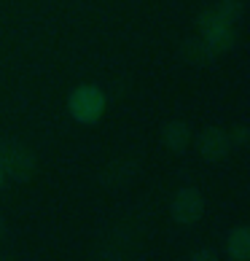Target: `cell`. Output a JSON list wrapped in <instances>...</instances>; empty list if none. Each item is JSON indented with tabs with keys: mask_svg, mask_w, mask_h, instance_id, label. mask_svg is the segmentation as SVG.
Returning <instances> with one entry per match:
<instances>
[{
	"mask_svg": "<svg viewBox=\"0 0 250 261\" xmlns=\"http://www.w3.org/2000/svg\"><path fill=\"white\" fill-rule=\"evenodd\" d=\"M170 213H172V218H175L178 224L191 226V224H197V221L202 218V213H205V197L191 186L178 189V194L170 202Z\"/></svg>",
	"mask_w": 250,
	"mask_h": 261,
	"instance_id": "3",
	"label": "cell"
},
{
	"mask_svg": "<svg viewBox=\"0 0 250 261\" xmlns=\"http://www.w3.org/2000/svg\"><path fill=\"white\" fill-rule=\"evenodd\" d=\"M226 253L234 261H250V226H237L229 231Z\"/></svg>",
	"mask_w": 250,
	"mask_h": 261,
	"instance_id": "8",
	"label": "cell"
},
{
	"mask_svg": "<svg viewBox=\"0 0 250 261\" xmlns=\"http://www.w3.org/2000/svg\"><path fill=\"white\" fill-rule=\"evenodd\" d=\"M229 143H232V148H245L247 143H250V127L237 124V127L229 132Z\"/></svg>",
	"mask_w": 250,
	"mask_h": 261,
	"instance_id": "9",
	"label": "cell"
},
{
	"mask_svg": "<svg viewBox=\"0 0 250 261\" xmlns=\"http://www.w3.org/2000/svg\"><path fill=\"white\" fill-rule=\"evenodd\" d=\"M0 167H3L14 180H27L35 170V162H33V153L24 146H19V143H6V146H0Z\"/></svg>",
	"mask_w": 250,
	"mask_h": 261,
	"instance_id": "4",
	"label": "cell"
},
{
	"mask_svg": "<svg viewBox=\"0 0 250 261\" xmlns=\"http://www.w3.org/2000/svg\"><path fill=\"white\" fill-rule=\"evenodd\" d=\"M191 258H194V261H213L215 253H213V250H197V253L191 256Z\"/></svg>",
	"mask_w": 250,
	"mask_h": 261,
	"instance_id": "11",
	"label": "cell"
},
{
	"mask_svg": "<svg viewBox=\"0 0 250 261\" xmlns=\"http://www.w3.org/2000/svg\"><path fill=\"white\" fill-rule=\"evenodd\" d=\"M3 231H6V224H3V218H0V234H3Z\"/></svg>",
	"mask_w": 250,
	"mask_h": 261,
	"instance_id": "12",
	"label": "cell"
},
{
	"mask_svg": "<svg viewBox=\"0 0 250 261\" xmlns=\"http://www.w3.org/2000/svg\"><path fill=\"white\" fill-rule=\"evenodd\" d=\"M180 54H183V60L188 65H197V67H205L213 62L215 51L210 49V46L202 41V38H188V41H183V46H180Z\"/></svg>",
	"mask_w": 250,
	"mask_h": 261,
	"instance_id": "7",
	"label": "cell"
},
{
	"mask_svg": "<svg viewBox=\"0 0 250 261\" xmlns=\"http://www.w3.org/2000/svg\"><path fill=\"white\" fill-rule=\"evenodd\" d=\"M161 140L172 153H183L191 143V129L186 121H170L164 124V132H161Z\"/></svg>",
	"mask_w": 250,
	"mask_h": 261,
	"instance_id": "6",
	"label": "cell"
},
{
	"mask_svg": "<svg viewBox=\"0 0 250 261\" xmlns=\"http://www.w3.org/2000/svg\"><path fill=\"white\" fill-rule=\"evenodd\" d=\"M215 8H218V11L224 14L226 19H232V22H237V19L242 16V3H239V0H220Z\"/></svg>",
	"mask_w": 250,
	"mask_h": 261,
	"instance_id": "10",
	"label": "cell"
},
{
	"mask_svg": "<svg viewBox=\"0 0 250 261\" xmlns=\"http://www.w3.org/2000/svg\"><path fill=\"white\" fill-rule=\"evenodd\" d=\"M232 151V143H229V132L220 127H207L199 135V153L207 162H220L226 153Z\"/></svg>",
	"mask_w": 250,
	"mask_h": 261,
	"instance_id": "5",
	"label": "cell"
},
{
	"mask_svg": "<svg viewBox=\"0 0 250 261\" xmlns=\"http://www.w3.org/2000/svg\"><path fill=\"white\" fill-rule=\"evenodd\" d=\"M67 111L78 124H94L100 121V116L105 111V94L92 84L75 86L67 97Z\"/></svg>",
	"mask_w": 250,
	"mask_h": 261,
	"instance_id": "2",
	"label": "cell"
},
{
	"mask_svg": "<svg viewBox=\"0 0 250 261\" xmlns=\"http://www.w3.org/2000/svg\"><path fill=\"white\" fill-rule=\"evenodd\" d=\"M199 33H202V41H205L215 54H224L234 46L237 41V30H234V22L226 19L218 8H207L205 14L199 16Z\"/></svg>",
	"mask_w": 250,
	"mask_h": 261,
	"instance_id": "1",
	"label": "cell"
}]
</instances>
